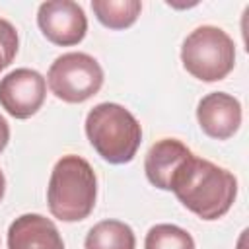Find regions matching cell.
Masks as SVG:
<instances>
[{"mask_svg": "<svg viewBox=\"0 0 249 249\" xmlns=\"http://www.w3.org/2000/svg\"><path fill=\"white\" fill-rule=\"evenodd\" d=\"M97 179L95 171L80 156H62L49 179L47 202L54 218L62 222H80L88 218L95 206Z\"/></svg>", "mask_w": 249, "mask_h": 249, "instance_id": "2", "label": "cell"}, {"mask_svg": "<svg viewBox=\"0 0 249 249\" xmlns=\"http://www.w3.org/2000/svg\"><path fill=\"white\" fill-rule=\"evenodd\" d=\"M196 119L206 136L226 140L241 124V103L226 91H212L198 101Z\"/></svg>", "mask_w": 249, "mask_h": 249, "instance_id": "8", "label": "cell"}, {"mask_svg": "<svg viewBox=\"0 0 249 249\" xmlns=\"http://www.w3.org/2000/svg\"><path fill=\"white\" fill-rule=\"evenodd\" d=\"M8 140H10V126H8V121L0 115V152L8 146Z\"/></svg>", "mask_w": 249, "mask_h": 249, "instance_id": "15", "label": "cell"}, {"mask_svg": "<svg viewBox=\"0 0 249 249\" xmlns=\"http://www.w3.org/2000/svg\"><path fill=\"white\" fill-rule=\"evenodd\" d=\"M8 249H64V243L49 218L21 214L8 228Z\"/></svg>", "mask_w": 249, "mask_h": 249, "instance_id": "10", "label": "cell"}, {"mask_svg": "<svg viewBox=\"0 0 249 249\" xmlns=\"http://www.w3.org/2000/svg\"><path fill=\"white\" fill-rule=\"evenodd\" d=\"M18 47H19V39L16 27L8 19L0 18V72L12 64V60L18 54Z\"/></svg>", "mask_w": 249, "mask_h": 249, "instance_id": "14", "label": "cell"}, {"mask_svg": "<svg viewBox=\"0 0 249 249\" xmlns=\"http://www.w3.org/2000/svg\"><path fill=\"white\" fill-rule=\"evenodd\" d=\"M91 10L105 27L126 29L138 19L142 4L138 0H93Z\"/></svg>", "mask_w": 249, "mask_h": 249, "instance_id": "12", "label": "cell"}, {"mask_svg": "<svg viewBox=\"0 0 249 249\" xmlns=\"http://www.w3.org/2000/svg\"><path fill=\"white\" fill-rule=\"evenodd\" d=\"M47 95L45 78L31 68H16L0 80V105L16 119L35 115Z\"/></svg>", "mask_w": 249, "mask_h": 249, "instance_id": "7", "label": "cell"}, {"mask_svg": "<svg viewBox=\"0 0 249 249\" xmlns=\"http://www.w3.org/2000/svg\"><path fill=\"white\" fill-rule=\"evenodd\" d=\"M241 243H243V237H241V241H239V249H241Z\"/></svg>", "mask_w": 249, "mask_h": 249, "instance_id": "17", "label": "cell"}, {"mask_svg": "<svg viewBox=\"0 0 249 249\" xmlns=\"http://www.w3.org/2000/svg\"><path fill=\"white\" fill-rule=\"evenodd\" d=\"M47 82L58 99L82 103L101 89L103 70L99 62L86 53H66L51 64Z\"/></svg>", "mask_w": 249, "mask_h": 249, "instance_id": "5", "label": "cell"}, {"mask_svg": "<svg viewBox=\"0 0 249 249\" xmlns=\"http://www.w3.org/2000/svg\"><path fill=\"white\" fill-rule=\"evenodd\" d=\"M144 249H195V239L179 226L158 224L146 233Z\"/></svg>", "mask_w": 249, "mask_h": 249, "instance_id": "13", "label": "cell"}, {"mask_svg": "<svg viewBox=\"0 0 249 249\" xmlns=\"http://www.w3.org/2000/svg\"><path fill=\"white\" fill-rule=\"evenodd\" d=\"M193 156V152L177 138H163L152 144L144 158V171L148 181L161 189L171 191V181L179 167Z\"/></svg>", "mask_w": 249, "mask_h": 249, "instance_id": "9", "label": "cell"}, {"mask_svg": "<svg viewBox=\"0 0 249 249\" xmlns=\"http://www.w3.org/2000/svg\"><path fill=\"white\" fill-rule=\"evenodd\" d=\"M136 237L128 224L121 220L97 222L86 235V249H134Z\"/></svg>", "mask_w": 249, "mask_h": 249, "instance_id": "11", "label": "cell"}, {"mask_svg": "<svg viewBox=\"0 0 249 249\" xmlns=\"http://www.w3.org/2000/svg\"><path fill=\"white\" fill-rule=\"evenodd\" d=\"M171 191L198 218L218 220L231 208L237 196V179L228 169L193 154L175 173Z\"/></svg>", "mask_w": 249, "mask_h": 249, "instance_id": "1", "label": "cell"}, {"mask_svg": "<svg viewBox=\"0 0 249 249\" xmlns=\"http://www.w3.org/2000/svg\"><path fill=\"white\" fill-rule=\"evenodd\" d=\"M86 134L93 150L109 163H128L142 142V126L119 103H99L86 117Z\"/></svg>", "mask_w": 249, "mask_h": 249, "instance_id": "3", "label": "cell"}, {"mask_svg": "<svg viewBox=\"0 0 249 249\" xmlns=\"http://www.w3.org/2000/svg\"><path fill=\"white\" fill-rule=\"evenodd\" d=\"M37 23L43 35L60 47L78 45L88 31V18L72 0H49L39 6Z\"/></svg>", "mask_w": 249, "mask_h": 249, "instance_id": "6", "label": "cell"}, {"mask_svg": "<svg viewBox=\"0 0 249 249\" xmlns=\"http://www.w3.org/2000/svg\"><path fill=\"white\" fill-rule=\"evenodd\" d=\"M181 62L191 76L202 82L224 80L235 66L233 39L216 25H200L185 37Z\"/></svg>", "mask_w": 249, "mask_h": 249, "instance_id": "4", "label": "cell"}, {"mask_svg": "<svg viewBox=\"0 0 249 249\" xmlns=\"http://www.w3.org/2000/svg\"><path fill=\"white\" fill-rule=\"evenodd\" d=\"M4 191H6V179H4V173L0 169V200L4 198Z\"/></svg>", "mask_w": 249, "mask_h": 249, "instance_id": "16", "label": "cell"}]
</instances>
